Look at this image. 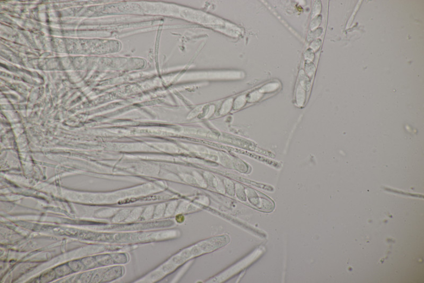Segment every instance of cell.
<instances>
[{
	"mask_svg": "<svg viewBox=\"0 0 424 283\" xmlns=\"http://www.w3.org/2000/svg\"><path fill=\"white\" fill-rule=\"evenodd\" d=\"M262 253V249L256 250L254 253L246 257L245 259L240 261L236 264V265L232 266L222 274L220 275L218 278H219L218 279H220L219 281H225L231 278V276L237 274L239 272L242 271V270L248 267L251 263L255 261Z\"/></svg>",
	"mask_w": 424,
	"mask_h": 283,
	"instance_id": "1",
	"label": "cell"
},
{
	"mask_svg": "<svg viewBox=\"0 0 424 283\" xmlns=\"http://www.w3.org/2000/svg\"><path fill=\"white\" fill-rule=\"evenodd\" d=\"M227 175L229 176V177L233 179H235L238 180L239 181L243 182V183L248 184L253 186H255L256 187L261 188L262 189L267 190L268 191H273L274 190V188L270 186L262 184L257 183V182L253 181L247 179H245L244 178L238 177V176L232 174H227Z\"/></svg>",
	"mask_w": 424,
	"mask_h": 283,
	"instance_id": "2",
	"label": "cell"
}]
</instances>
